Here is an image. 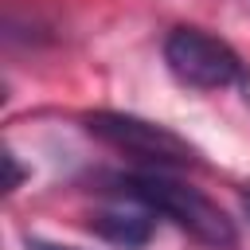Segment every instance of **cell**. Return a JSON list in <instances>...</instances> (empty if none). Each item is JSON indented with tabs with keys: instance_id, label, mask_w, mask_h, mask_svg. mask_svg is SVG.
<instances>
[{
	"instance_id": "1",
	"label": "cell",
	"mask_w": 250,
	"mask_h": 250,
	"mask_svg": "<svg viewBox=\"0 0 250 250\" xmlns=\"http://www.w3.org/2000/svg\"><path fill=\"white\" fill-rule=\"evenodd\" d=\"M113 188H117L121 199L145 203L152 215L172 219L180 230H188L195 242H203V246H211V250H230V246L238 242L234 219H230L215 199H207L199 188L168 176L164 168L121 172V176H113Z\"/></svg>"
},
{
	"instance_id": "2",
	"label": "cell",
	"mask_w": 250,
	"mask_h": 250,
	"mask_svg": "<svg viewBox=\"0 0 250 250\" xmlns=\"http://www.w3.org/2000/svg\"><path fill=\"white\" fill-rule=\"evenodd\" d=\"M82 125H86L90 137L105 141L117 152L137 156L145 168H164L168 172V168H195L199 164V148L188 137H180L176 129L160 125V121L121 113V109H90V113H82Z\"/></svg>"
},
{
	"instance_id": "3",
	"label": "cell",
	"mask_w": 250,
	"mask_h": 250,
	"mask_svg": "<svg viewBox=\"0 0 250 250\" xmlns=\"http://www.w3.org/2000/svg\"><path fill=\"white\" fill-rule=\"evenodd\" d=\"M164 66L168 74L188 90H227V86H250L246 66L238 51L203 31V27H172L164 35Z\"/></svg>"
},
{
	"instance_id": "4",
	"label": "cell",
	"mask_w": 250,
	"mask_h": 250,
	"mask_svg": "<svg viewBox=\"0 0 250 250\" xmlns=\"http://www.w3.org/2000/svg\"><path fill=\"white\" fill-rule=\"evenodd\" d=\"M152 211L145 203H117V207H105V211H94L90 215V230L98 238H105L109 246H121V250H141L148 238H152Z\"/></svg>"
},
{
	"instance_id": "5",
	"label": "cell",
	"mask_w": 250,
	"mask_h": 250,
	"mask_svg": "<svg viewBox=\"0 0 250 250\" xmlns=\"http://www.w3.org/2000/svg\"><path fill=\"white\" fill-rule=\"evenodd\" d=\"M4 164H8V184H4V188H8V191H16V188L23 184V168H20V160H16V152H12V148L4 152Z\"/></svg>"
},
{
	"instance_id": "6",
	"label": "cell",
	"mask_w": 250,
	"mask_h": 250,
	"mask_svg": "<svg viewBox=\"0 0 250 250\" xmlns=\"http://www.w3.org/2000/svg\"><path fill=\"white\" fill-rule=\"evenodd\" d=\"M27 250H78V246H59V242H47V238H27Z\"/></svg>"
},
{
	"instance_id": "7",
	"label": "cell",
	"mask_w": 250,
	"mask_h": 250,
	"mask_svg": "<svg viewBox=\"0 0 250 250\" xmlns=\"http://www.w3.org/2000/svg\"><path fill=\"white\" fill-rule=\"evenodd\" d=\"M242 207H246V215H250V184H242Z\"/></svg>"
}]
</instances>
